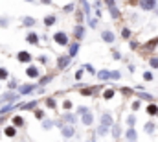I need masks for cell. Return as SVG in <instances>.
<instances>
[{"label": "cell", "instance_id": "obj_1", "mask_svg": "<svg viewBox=\"0 0 158 142\" xmlns=\"http://www.w3.org/2000/svg\"><path fill=\"white\" fill-rule=\"evenodd\" d=\"M20 96H19V92H13V91H7V92H4L2 96H0V104H13V102H17Z\"/></svg>", "mask_w": 158, "mask_h": 142}, {"label": "cell", "instance_id": "obj_2", "mask_svg": "<svg viewBox=\"0 0 158 142\" xmlns=\"http://www.w3.org/2000/svg\"><path fill=\"white\" fill-rule=\"evenodd\" d=\"M35 89H37V85H33V83H26V85H20V87H19V96H26V94H31Z\"/></svg>", "mask_w": 158, "mask_h": 142}, {"label": "cell", "instance_id": "obj_3", "mask_svg": "<svg viewBox=\"0 0 158 142\" xmlns=\"http://www.w3.org/2000/svg\"><path fill=\"white\" fill-rule=\"evenodd\" d=\"M61 135H63L64 139H72V137L76 135V127L66 124V126H63V127H61Z\"/></svg>", "mask_w": 158, "mask_h": 142}, {"label": "cell", "instance_id": "obj_4", "mask_svg": "<svg viewBox=\"0 0 158 142\" xmlns=\"http://www.w3.org/2000/svg\"><path fill=\"white\" fill-rule=\"evenodd\" d=\"M53 41H55L57 44H61V46H66V44H68V35H66L64 32H57V33L53 35Z\"/></svg>", "mask_w": 158, "mask_h": 142}, {"label": "cell", "instance_id": "obj_5", "mask_svg": "<svg viewBox=\"0 0 158 142\" xmlns=\"http://www.w3.org/2000/svg\"><path fill=\"white\" fill-rule=\"evenodd\" d=\"M99 126H105V127H112V126H114V120H112V116H110L109 113L101 114V118H99Z\"/></svg>", "mask_w": 158, "mask_h": 142}, {"label": "cell", "instance_id": "obj_6", "mask_svg": "<svg viewBox=\"0 0 158 142\" xmlns=\"http://www.w3.org/2000/svg\"><path fill=\"white\" fill-rule=\"evenodd\" d=\"M70 61H72V59H70L68 55H59V57H57V69H59V70L66 69V67L70 65Z\"/></svg>", "mask_w": 158, "mask_h": 142}, {"label": "cell", "instance_id": "obj_7", "mask_svg": "<svg viewBox=\"0 0 158 142\" xmlns=\"http://www.w3.org/2000/svg\"><path fill=\"white\" fill-rule=\"evenodd\" d=\"M101 39H103L107 44H112V42L116 41V35H114L110 30H103V32H101Z\"/></svg>", "mask_w": 158, "mask_h": 142}, {"label": "cell", "instance_id": "obj_8", "mask_svg": "<svg viewBox=\"0 0 158 142\" xmlns=\"http://www.w3.org/2000/svg\"><path fill=\"white\" fill-rule=\"evenodd\" d=\"M17 59H19L20 63H30V61L33 59V55H31L30 52H26V50H22V52H19V54H17Z\"/></svg>", "mask_w": 158, "mask_h": 142}, {"label": "cell", "instance_id": "obj_9", "mask_svg": "<svg viewBox=\"0 0 158 142\" xmlns=\"http://www.w3.org/2000/svg\"><path fill=\"white\" fill-rule=\"evenodd\" d=\"M81 122H83V126H86V127H90L92 124H94V114L88 111V113H85V114H81Z\"/></svg>", "mask_w": 158, "mask_h": 142}, {"label": "cell", "instance_id": "obj_10", "mask_svg": "<svg viewBox=\"0 0 158 142\" xmlns=\"http://www.w3.org/2000/svg\"><path fill=\"white\" fill-rule=\"evenodd\" d=\"M158 6V2L155 0H147V2H140V7L143 9V11H155V7Z\"/></svg>", "mask_w": 158, "mask_h": 142}, {"label": "cell", "instance_id": "obj_11", "mask_svg": "<svg viewBox=\"0 0 158 142\" xmlns=\"http://www.w3.org/2000/svg\"><path fill=\"white\" fill-rule=\"evenodd\" d=\"M105 6H107V7H110V15H112V19H118V17H119V9L116 7V2L109 0V2H105Z\"/></svg>", "mask_w": 158, "mask_h": 142}, {"label": "cell", "instance_id": "obj_12", "mask_svg": "<svg viewBox=\"0 0 158 142\" xmlns=\"http://www.w3.org/2000/svg\"><path fill=\"white\" fill-rule=\"evenodd\" d=\"M125 139H127V142H136V139H138L136 129H134V127H129V129L125 131Z\"/></svg>", "mask_w": 158, "mask_h": 142}, {"label": "cell", "instance_id": "obj_13", "mask_svg": "<svg viewBox=\"0 0 158 142\" xmlns=\"http://www.w3.org/2000/svg\"><path fill=\"white\" fill-rule=\"evenodd\" d=\"M77 52H79V42H72V44L68 46V57L74 59V57L77 55Z\"/></svg>", "mask_w": 158, "mask_h": 142}, {"label": "cell", "instance_id": "obj_14", "mask_svg": "<svg viewBox=\"0 0 158 142\" xmlns=\"http://www.w3.org/2000/svg\"><path fill=\"white\" fill-rule=\"evenodd\" d=\"M63 120H64L68 126H76V124H77V116H76V114H72V113H66V114L63 116Z\"/></svg>", "mask_w": 158, "mask_h": 142}, {"label": "cell", "instance_id": "obj_15", "mask_svg": "<svg viewBox=\"0 0 158 142\" xmlns=\"http://www.w3.org/2000/svg\"><path fill=\"white\" fill-rule=\"evenodd\" d=\"M74 37H76L77 41H81V39L85 37V26H83V24H77V26L74 28Z\"/></svg>", "mask_w": 158, "mask_h": 142}, {"label": "cell", "instance_id": "obj_16", "mask_svg": "<svg viewBox=\"0 0 158 142\" xmlns=\"http://www.w3.org/2000/svg\"><path fill=\"white\" fill-rule=\"evenodd\" d=\"M96 76H98V79H99V81H107V79H110V70L103 69V70L96 72Z\"/></svg>", "mask_w": 158, "mask_h": 142}, {"label": "cell", "instance_id": "obj_17", "mask_svg": "<svg viewBox=\"0 0 158 142\" xmlns=\"http://www.w3.org/2000/svg\"><path fill=\"white\" fill-rule=\"evenodd\" d=\"M26 74H28V78H39V69L35 67V65H30L28 69H26Z\"/></svg>", "mask_w": 158, "mask_h": 142}, {"label": "cell", "instance_id": "obj_18", "mask_svg": "<svg viewBox=\"0 0 158 142\" xmlns=\"http://www.w3.org/2000/svg\"><path fill=\"white\" fill-rule=\"evenodd\" d=\"M155 129H156V124H155V122H145L143 131H145L147 135H153V133H155Z\"/></svg>", "mask_w": 158, "mask_h": 142}, {"label": "cell", "instance_id": "obj_19", "mask_svg": "<svg viewBox=\"0 0 158 142\" xmlns=\"http://www.w3.org/2000/svg\"><path fill=\"white\" fill-rule=\"evenodd\" d=\"M26 41H28L30 44H39V35H37L35 32H30V33L26 35Z\"/></svg>", "mask_w": 158, "mask_h": 142}, {"label": "cell", "instance_id": "obj_20", "mask_svg": "<svg viewBox=\"0 0 158 142\" xmlns=\"http://www.w3.org/2000/svg\"><path fill=\"white\" fill-rule=\"evenodd\" d=\"M37 105H39V102L35 100V102H30V104H22V105H20V109H22V111H35V109H37Z\"/></svg>", "mask_w": 158, "mask_h": 142}, {"label": "cell", "instance_id": "obj_21", "mask_svg": "<svg viewBox=\"0 0 158 142\" xmlns=\"http://www.w3.org/2000/svg\"><path fill=\"white\" fill-rule=\"evenodd\" d=\"M22 24H24L26 28H33V26H35V19H33V17H22Z\"/></svg>", "mask_w": 158, "mask_h": 142}, {"label": "cell", "instance_id": "obj_22", "mask_svg": "<svg viewBox=\"0 0 158 142\" xmlns=\"http://www.w3.org/2000/svg\"><path fill=\"white\" fill-rule=\"evenodd\" d=\"M109 129H110V127L98 126V129H96V135H98V137H107V135H109Z\"/></svg>", "mask_w": 158, "mask_h": 142}, {"label": "cell", "instance_id": "obj_23", "mask_svg": "<svg viewBox=\"0 0 158 142\" xmlns=\"http://www.w3.org/2000/svg\"><path fill=\"white\" fill-rule=\"evenodd\" d=\"M53 126H55V122H53V120H50V118H44V120H42V129H46V131H48V129H52Z\"/></svg>", "mask_w": 158, "mask_h": 142}, {"label": "cell", "instance_id": "obj_24", "mask_svg": "<svg viewBox=\"0 0 158 142\" xmlns=\"http://www.w3.org/2000/svg\"><path fill=\"white\" fill-rule=\"evenodd\" d=\"M55 20H57V17H55V15H48V17L44 19V24L50 28V26H53V24H55Z\"/></svg>", "mask_w": 158, "mask_h": 142}, {"label": "cell", "instance_id": "obj_25", "mask_svg": "<svg viewBox=\"0 0 158 142\" xmlns=\"http://www.w3.org/2000/svg\"><path fill=\"white\" fill-rule=\"evenodd\" d=\"M4 133H6V137H15V135H17V127H13V126H7V127L4 129Z\"/></svg>", "mask_w": 158, "mask_h": 142}, {"label": "cell", "instance_id": "obj_26", "mask_svg": "<svg viewBox=\"0 0 158 142\" xmlns=\"http://www.w3.org/2000/svg\"><path fill=\"white\" fill-rule=\"evenodd\" d=\"M24 126V118L22 116H13V127H20Z\"/></svg>", "mask_w": 158, "mask_h": 142}, {"label": "cell", "instance_id": "obj_27", "mask_svg": "<svg viewBox=\"0 0 158 142\" xmlns=\"http://www.w3.org/2000/svg\"><path fill=\"white\" fill-rule=\"evenodd\" d=\"M112 137H114L116 140H118L119 137H121V129H119L118 124H114V126H112Z\"/></svg>", "mask_w": 158, "mask_h": 142}, {"label": "cell", "instance_id": "obj_28", "mask_svg": "<svg viewBox=\"0 0 158 142\" xmlns=\"http://www.w3.org/2000/svg\"><path fill=\"white\" fill-rule=\"evenodd\" d=\"M125 122H127V126H129V127H134V124H136V116H132V114H129Z\"/></svg>", "mask_w": 158, "mask_h": 142}, {"label": "cell", "instance_id": "obj_29", "mask_svg": "<svg viewBox=\"0 0 158 142\" xmlns=\"http://www.w3.org/2000/svg\"><path fill=\"white\" fill-rule=\"evenodd\" d=\"M147 114H151V116H153V114H158V107L155 105V104H151V105L147 107Z\"/></svg>", "mask_w": 158, "mask_h": 142}, {"label": "cell", "instance_id": "obj_30", "mask_svg": "<svg viewBox=\"0 0 158 142\" xmlns=\"http://www.w3.org/2000/svg\"><path fill=\"white\" fill-rule=\"evenodd\" d=\"M7 78H9V72H7V69L0 67V79H7Z\"/></svg>", "mask_w": 158, "mask_h": 142}, {"label": "cell", "instance_id": "obj_31", "mask_svg": "<svg viewBox=\"0 0 158 142\" xmlns=\"http://www.w3.org/2000/svg\"><path fill=\"white\" fill-rule=\"evenodd\" d=\"M11 109H13V104H7V105H4L2 109H0V116H2V114H6V113H9Z\"/></svg>", "mask_w": 158, "mask_h": 142}, {"label": "cell", "instance_id": "obj_32", "mask_svg": "<svg viewBox=\"0 0 158 142\" xmlns=\"http://www.w3.org/2000/svg\"><path fill=\"white\" fill-rule=\"evenodd\" d=\"M81 6L85 7V13H86V19H90V4H88V2H81Z\"/></svg>", "mask_w": 158, "mask_h": 142}, {"label": "cell", "instance_id": "obj_33", "mask_svg": "<svg viewBox=\"0 0 158 142\" xmlns=\"http://www.w3.org/2000/svg\"><path fill=\"white\" fill-rule=\"evenodd\" d=\"M9 26V19L7 17H0V28H7Z\"/></svg>", "mask_w": 158, "mask_h": 142}, {"label": "cell", "instance_id": "obj_34", "mask_svg": "<svg viewBox=\"0 0 158 142\" xmlns=\"http://www.w3.org/2000/svg\"><path fill=\"white\" fill-rule=\"evenodd\" d=\"M48 81H52V76H44V78H40V79H39V85H40V87H44Z\"/></svg>", "mask_w": 158, "mask_h": 142}, {"label": "cell", "instance_id": "obj_35", "mask_svg": "<svg viewBox=\"0 0 158 142\" xmlns=\"http://www.w3.org/2000/svg\"><path fill=\"white\" fill-rule=\"evenodd\" d=\"M112 96H114V89H109V91H105V94H103L105 100H110Z\"/></svg>", "mask_w": 158, "mask_h": 142}, {"label": "cell", "instance_id": "obj_36", "mask_svg": "<svg viewBox=\"0 0 158 142\" xmlns=\"http://www.w3.org/2000/svg\"><path fill=\"white\" fill-rule=\"evenodd\" d=\"M46 107H50V109H55V107H57L55 100H53V98H48V100H46Z\"/></svg>", "mask_w": 158, "mask_h": 142}, {"label": "cell", "instance_id": "obj_37", "mask_svg": "<svg viewBox=\"0 0 158 142\" xmlns=\"http://www.w3.org/2000/svg\"><path fill=\"white\" fill-rule=\"evenodd\" d=\"M35 118H39V120H44V118H46L44 111H40V109H35Z\"/></svg>", "mask_w": 158, "mask_h": 142}, {"label": "cell", "instance_id": "obj_38", "mask_svg": "<svg viewBox=\"0 0 158 142\" xmlns=\"http://www.w3.org/2000/svg\"><path fill=\"white\" fill-rule=\"evenodd\" d=\"M7 89H9V91H15V89H17V79H9Z\"/></svg>", "mask_w": 158, "mask_h": 142}, {"label": "cell", "instance_id": "obj_39", "mask_svg": "<svg viewBox=\"0 0 158 142\" xmlns=\"http://www.w3.org/2000/svg\"><path fill=\"white\" fill-rule=\"evenodd\" d=\"M149 65H151V69H158V57H151Z\"/></svg>", "mask_w": 158, "mask_h": 142}, {"label": "cell", "instance_id": "obj_40", "mask_svg": "<svg viewBox=\"0 0 158 142\" xmlns=\"http://www.w3.org/2000/svg\"><path fill=\"white\" fill-rule=\"evenodd\" d=\"M121 37H123V39H129V37H131V30H129V28H123V30H121Z\"/></svg>", "mask_w": 158, "mask_h": 142}, {"label": "cell", "instance_id": "obj_41", "mask_svg": "<svg viewBox=\"0 0 158 142\" xmlns=\"http://www.w3.org/2000/svg\"><path fill=\"white\" fill-rule=\"evenodd\" d=\"M121 78V74L118 70H110V79H119Z\"/></svg>", "mask_w": 158, "mask_h": 142}, {"label": "cell", "instance_id": "obj_42", "mask_svg": "<svg viewBox=\"0 0 158 142\" xmlns=\"http://www.w3.org/2000/svg\"><path fill=\"white\" fill-rule=\"evenodd\" d=\"M83 70L90 72V74H96V69H94V67H92V65H85V67H83Z\"/></svg>", "mask_w": 158, "mask_h": 142}, {"label": "cell", "instance_id": "obj_43", "mask_svg": "<svg viewBox=\"0 0 158 142\" xmlns=\"http://www.w3.org/2000/svg\"><path fill=\"white\" fill-rule=\"evenodd\" d=\"M88 111H90V109H88V107H85V105L77 107V113H79V114H85V113H88Z\"/></svg>", "mask_w": 158, "mask_h": 142}, {"label": "cell", "instance_id": "obj_44", "mask_svg": "<svg viewBox=\"0 0 158 142\" xmlns=\"http://www.w3.org/2000/svg\"><path fill=\"white\" fill-rule=\"evenodd\" d=\"M143 79L145 81H153V74L151 72H143Z\"/></svg>", "mask_w": 158, "mask_h": 142}, {"label": "cell", "instance_id": "obj_45", "mask_svg": "<svg viewBox=\"0 0 158 142\" xmlns=\"http://www.w3.org/2000/svg\"><path fill=\"white\" fill-rule=\"evenodd\" d=\"M88 24H90V28H96L98 26V19H88Z\"/></svg>", "mask_w": 158, "mask_h": 142}, {"label": "cell", "instance_id": "obj_46", "mask_svg": "<svg viewBox=\"0 0 158 142\" xmlns=\"http://www.w3.org/2000/svg\"><path fill=\"white\" fill-rule=\"evenodd\" d=\"M140 98H145V100H149V102L153 100V96H151V94H147V92H140Z\"/></svg>", "mask_w": 158, "mask_h": 142}, {"label": "cell", "instance_id": "obj_47", "mask_svg": "<svg viewBox=\"0 0 158 142\" xmlns=\"http://www.w3.org/2000/svg\"><path fill=\"white\" fill-rule=\"evenodd\" d=\"M64 11H66V13H68V11H74V4H66V6H64Z\"/></svg>", "mask_w": 158, "mask_h": 142}, {"label": "cell", "instance_id": "obj_48", "mask_svg": "<svg viewBox=\"0 0 158 142\" xmlns=\"http://www.w3.org/2000/svg\"><path fill=\"white\" fill-rule=\"evenodd\" d=\"M112 57H114V59H121V54H119L118 50H114V52H112Z\"/></svg>", "mask_w": 158, "mask_h": 142}, {"label": "cell", "instance_id": "obj_49", "mask_svg": "<svg viewBox=\"0 0 158 142\" xmlns=\"http://www.w3.org/2000/svg\"><path fill=\"white\" fill-rule=\"evenodd\" d=\"M83 78V69H79L77 72H76V79H81Z\"/></svg>", "mask_w": 158, "mask_h": 142}, {"label": "cell", "instance_id": "obj_50", "mask_svg": "<svg viewBox=\"0 0 158 142\" xmlns=\"http://www.w3.org/2000/svg\"><path fill=\"white\" fill-rule=\"evenodd\" d=\"M138 109H140V100H138V102H134V104H132V111H138Z\"/></svg>", "mask_w": 158, "mask_h": 142}, {"label": "cell", "instance_id": "obj_51", "mask_svg": "<svg viewBox=\"0 0 158 142\" xmlns=\"http://www.w3.org/2000/svg\"><path fill=\"white\" fill-rule=\"evenodd\" d=\"M63 107H64V109H70V107H72V102H68V100H66V102L63 104Z\"/></svg>", "mask_w": 158, "mask_h": 142}, {"label": "cell", "instance_id": "obj_52", "mask_svg": "<svg viewBox=\"0 0 158 142\" xmlns=\"http://www.w3.org/2000/svg\"><path fill=\"white\" fill-rule=\"evenodd\" d=\"M39 61H40V63H46L48 59H46V55H40V57H39Z\"/></svg>", "mask_w": 158, "mask_h": 142}, {"label": "cell", "instance_id": "obj_53", "mask_svg": "<svg viewBox=\"0 0 158 142\" xmlns=\"http://www.w3.org/2000/svg\"><path fill=\"white\" fill-rule=\"evenodd\" d=\"M155 15H156V17H158V6H156V7H155Z\"/></svg>", "mask_w": 158, "mask_h": 142}, {"label": "cell", "instance_id": "obj_54", "mask_svg": "<svg viewBox=\"0 0 158 142\" xmlns=\"http://www.w3.org/2000/svg\"><path fill=\"white\" fill-rule=\"evenodd\" d=\"M86 142H96V139H90V140H86Z\"/></svg>", "mask_w": 158, "mask_h": 142}, {"label": "cell", "instance_id": "obj_55", "mask_svg": "<svg viewBox=\"0 0 158 142\" xmlns=\"http://www.w3.org/2000/svg\"><path fill=\"white\" fill-rule=\"evenodd\" d=\"M156 116H158V114H156Z\"/></svg>", "mask_w": 158, "mask_h": 142}]
</instances>
